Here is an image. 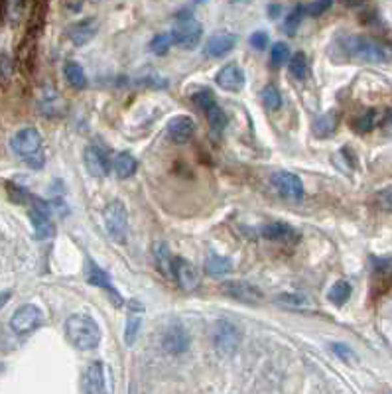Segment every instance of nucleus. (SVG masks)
Returning <instances> with one entry per match:
<instances>
[{
	"mask_svg": "<svg viewBox=\"0 0 392 394\" xmlns=\"http://www.w3.org/2000/svg\"><path fill=\"white\" fill-rule=\"evenodd\" d=\"M272 185L278 192V195H282L284 199H290V202H300L304 197V184L301 180L292 172H286L280 170L272 174Z\"/></svg>",
	"mask_w": 392,
	"mask_h": 394,
	"instance_id": "obj_10",
	"label": "nucleus"
},
{
	"mask_svg": "<svg viewBox=\"0 0 392 394\" xmlns=\"http://www.w3.org/2000/svg\"><path fill=\"white\" fill-rule=\"evenodd\" d=\"M10 148L18 158L24 160L26 164L32 166L33 170H40L46 162L42 136L32 126H26L22 130H18L16 135L10 138Z\"/></svg>",
	"mask_w": 392,
	"mask_h": 394,
	"instance_id": "obj_2",
	"label": "nucleus"
},
{
	"mask_svg": "<svg viewBox=\"0 0 392 394\" xmlns=\"http://www.w3.org/2000/svg\"><path fill=\"white\" fill-rule=\"evenodd\" d=\"M237 46V36L231 32H217V34L209 36L207 42L203 46V53L207 58H223L229 51L234 50Z\"/></svg>",
	"mask_w": 392,
	"mask_h": 394,
	"instance_id": "obj_16",
	"label": "nucleus"
},
{
	"mask_svg": "<svg viewBox=\"0 0 392 394\" xmlns=\"http://www.w3.org/2000/svg\"><path fill=\"white\" fill-rule=\"evenodd\" d=\"M66 337L79 351H91L100 341L97 321L87 313H73L66 319Z\"/></svg>",
	"mask_w": 392,
	"mask_h": 394,
	"instance_id": "obj_1",
	"label": "nucleus"
},
{
	"mask_svg": "<svg viewBox=\"0 0 392 394\" xmlns=\"http://www.w3.org/2000/svg\"><path fill=\"white\" fill-rule=\"evenodd\" d=\"M231 262L229 259H223V256H219V254H211L205 262V270H207L209 274H213V276H223L227 272H231Z\"/></svg>",
	"mask_w": 392,
	"mask_h": 394,
	"instance_id": "obj_28",
	"label": "nucleus"
},
{
	"mask_svg": "<svg viewBox=\"0 0 392 394\" xmlns=\"http://www.w3.org/2000/svg\"><path fill=\"white\" fill-rule=\"evenodd\" d=\"M351 296V284L347 282V280H339V282H335L334 286H331V290H329V302L334 304V306H337V308H341V306H345V302L349 300Z\"/></svg>",
	"mask_w": 392,
	"mask_h": 394,
	"instance_id": "obj_27",
	"label": "nucleus"
},
{
	"mask_svg": "<svg viewBox=\"0 0 392 394\" xmlns=\"http://www.w3.org/2000/svg\"><path fill=\"white\" fill-rule=\"evenodd\" d=\"M201 36H203V28L193 18L192 12H187V10L180 12L175 18L174 32H172L175 46L182 48V50H193L201 42Z\"/></svg>",
	"mask_w": 392,
	"mask_h": 394,
	"instance_id": "obj_5",
	"label": "nucleus"
},
{
	"mask_svg": "<svg viewBox=\"0 0 392 394\" xmlns=\"http://www.w3.org/2000/svg\"><path fill=\"white\" fill-rule=\"evenodd\" d=\"M110 168L115 172V176L118 180H128L136 174L138 170V162L134 158L130 152H117L113 156V162H110Z\"/></svg>",
	"mask_w": 392,
	"mask_h": 394,
	"instance_id": "obj_23",
	"label": "nucleus"
},
{
	"mask_svg": "<svg viewBox=\"0 0 392 394\" xmlns=\"http://www.w3.org/2000/svg\"><path fill=\"white\" fill-rule=\"evenodd\" d=\"M234 2H244V0H234Z\"/></svg>",
	"mask_w": 392,
	"mask_h": 394,
	"instance_id": "obj_43",
	"label": "nucleus"
},
{
	"mask_svg": "<svg viewBox=\"0 0 392 394\" xmlns=\"http://www.w3.org/2000/svg\"><path fill=\"white\" fill-rule=\"evenodd\" d=\"M260 235L268 241H276V243H296L298 241V233L292 227L286 225V223H278V221L260 227Z\"/></svg>",
	"mask_w": 392,
	"mask_h": 394,
	"instance_id": "obj_21",
	"label": "nucleus"
},
{
	"mask_svg": "<svg viewBox=\"0 0 392 394\" xmlns=\"http://www.w3.org/2000/svg\"><path fill=\"white\" fill-rule=\"evenodd\" d=\"M262 103L267 105L268 109H280V105H282V97H280V91L276 89L274 85H267L264 89H262Z\"/></svg>",
	"mask_w": 392,
	"mask_h": 394,
	"instance_id": "obj_33",
	"label": "nucleus"
},
{
	"mask_svg": "<svg viewBox=\"0 0 392 394\" xmlns=\"http://www.w3.org/2000/svg\"><path fill=\"white\" fill-rule=\"evenodd\" d=\"M87 282L91 286H97V288H100V290H105V292L109 294L110 300L115 302V306H123V298H120V294H118V290L113 286V280H110V276L105 272V270L100 269V266H97L95 262H87Z\"/></svg>",
	"mask_w": 392,
	"mask_h": 394,
	"instance_id": "obj_13",
	"label": "nucleus"
},
{
	"mask_svg": "<svg viewBox=\"0 0 392 394\" xmlns=\"http://www.w3.org/2000/svg\"><path fill=\"white\" fill-rule=\"evenodd\" d=\"M251 46L257 50H264L268 46V34L267 32H254L251 36Z\"/></svg>",
	"mask_w": 392,
	"mask_h": 394,
	"instance_id": "obj_40",
	"label": "nucleus"
},
{
	"mask_svg": "<svg viewBox=\"0 0 392 394\" xmlns=\"http://www.w3.org/2000/svg\"><path fill=\"white\" fill-rule=\"evenodd\" d=\"M391 123H392V113H391Z\"/></svg>",
	"mask_w": 392,
	"mask_h": 394,
	"instance_id": "obj_45",
	"label": "nucleus"
},
{
	"mask_svg": "<svg viewBox=\"0 0 392 394\" xmlns=\"http://www.w3.org/2000/svg\"><path fill=\"white\" fill-rule=\"evenodd\" d=\"M375 199H376V205H378L381 209L392 213V185H388V187L381 190V192L376 193Z\"/></svg>",
	"mask_w": 392,
	"mask_h": 394,
	"instance_id": "obj_36",
	"label": "nucleus"
},
{
	"mask_svg": "<svg viewBox=\"0 0 392 394\" xmlns=\"http://www.w3.org/2000/svg\"><path fill=\"white\" fill-rule=\"evenodd\" d=\"M343 48L349 53L351 58L363 59L368 63H384L391 58V51L384 43L376 42L367 36H347L343 40Z\"/></svg>",
	"mask_w": 392,
	"mask_h": 394,
	"instance_id": "obj_4",
	"label": "nucleus"
},
{
	"mask_svg": "<svg viewBox=\"0 0 392 394\" xmlns=\"http://www.w3.org/2000/svg\"><path fill=\"white\" fill-rule=\"evenodd\" d=\"M286 61H290V50H288V46L284 42H276L272 46V50H270V63L274 68H280Z\"/></svg>",
	"mask_w": 392,
	"mask_h": 394,
	"instance_id": "obj_31",
	"label": "nucleus"
},
{
	"mask_svg": "<svg viewBox=\"0 0 392 394\" xmlns=\"http://www.w3.org/2000/svg\"><path fill=\"white\" fill-rule=\"evenodd\" d=\"M335 115L334 113H327V115H324V117L319 118L316 123V133L319 136H327V135H331L335 130Z\"/></svg>",
	"mask_w": 392,
	"mask_h": 394,
	"instance_id": "obj_35",
	"label": "nucleus"
},
{
	"mask_svg": "<svg viewBox=\"0 0 392 394\" xmlns=\"http://www.w3.org/2000/svg\"><path fill=\"white\" fill-rule=\"evenodd\" d=\"M195 2H203V0H195Z\"/></svg>",
	"mask_w": 392,
	"mask_h": 394,
	"instance_id": "obj_44",
	"label": "nucleus"
},
{
	"mask_svg": "<svg viewBox=\"0 0 392 394\" xmlns=\"http://www.w3.org/2000/svg\"><path fill=\"white\" fill-rule=\"evenodd\" d=\"M142 319H144V306L138 300L128 302V313H126V327H125V343L133 347L136 343V337L140 331Z\"/></svg>",
	"mask_w": 392,
	"mask_h": 394,
	"instance_id": "obj_18",
	"label": "nucleus"
},
{
	"mask_svg": "<svg viewBox=\"0 0 392 394\" xmlns=\"http://www.w3.org/2000/svg\"><path fill=\"white\" fill-rule=\"evenodd\" d=\"M211 339H213V347H215V351L219 355L231 357L239 349V343H241V329L237 327V323L229 321V319H219L217 323L213 326Z\"/></svg>",
	"mask_w": 392,
	"mask_h": 394,
	"instance_id": "obj_6",
	"label": "nucleus"
},
{
	"mask_svg": "<svg viewBox=\"0 0 392 394\" xmlns=\"http://www.w3.org/2000/svg\"><path fill=\"white\" fill-rule=\"evenodd\" d=\"M331 351L339 357L341 361H345V363H349V361H355V353H353V349H349L347 345L343 343H334L331 345Z\"/></svg>",
	"mask_w": 392,
	"mask_h": 394,
	"instance_id": "obj_39",
	"label": "nucleus"
},
{
	"mask_svg": "<svg viewBox=\"0 0 392 394\" xmlns=\"http://www.w3.org/2000/svg\"><path fill=\"white\" fill-rule=\"evenodd\" d=\"M9 300H10V290H6V292L0 294V310H2L4 306H6V302H9Z\"/></svg>",
	"mask_w": 392,
	"mask_h": 394,
	"instance_id": "obj_42",
	"label": "nucleus"
},
{
	"mask_svg": "<svg viewBox=\"0 0 392 394\" xmlns=\"http://www.w3.org/2000/svg\"><path fill=\"white\" fill-rule=\"evenodd\" d=\"M193 101L200 105L201 109L205 110V115H207L209 126L215 130V133H221L223 128L227 126V115L223 113V109L219 107L217 101H215V97H213V93L211 91H200L193 95Z\"/></svg>",
	"mask_w": 392,
	"mask_h": 394,
	"instance_id": "obj_11",
	"label": "nucleus"
},
{
	"mask_svg": "<svg viewBox=\"0 0 392 394\" xmlns=\"http://www.w3.org/2000/svg\"><path fill=\"white\" fill-rule=\"evenodd\" d=\"M376 125V113L375 110H367L363 117L355 118V123H353V128L361 133V135H365V133H371Z\"/></svg>",
	"mask_w": 392,
	"mask_h": 394,
	"instance_id": "obj_34",
	"label": "nucleus"
},
{
	"mask_svg": "<svg viewBox=\"0 0 392 394\" xmlns=\"http://www.w3.org/2000/svg\"><path fill=\"white\" fill-rule=\"evenodd\" d=\"M304 14H306V10L301 9V6H296V9L286 16V20H284V32L288 36L296 34L298 26L301 24V16H304Z\"/></svg>",
	"mask_w": 392,
	"mask_h": 394,
	"instance_id": "obj_32",
	"label": "nucleus"
},
{
	"mask_svg": "<svg viewBox=\"0 0 392 394\" xmlns=\"http://www.w3.org/2000/svg\"><path fill=\"white\" fill-rule=\"evenodd\" d=\"M221 292L239 300L242 304H262L264 302V294L259 286L251 284L247 280H225L221 282Z\"/></svg>",
	"mask_w": 392,
	"mask_h": 394,
	"instance_id": "obj_8",
	"label": "nucleus"
},
{
	"mask_svg": "<svg viewBox=\"0 0 392 394\" xmlns=\"http://www.w3.org/2000/svg\"><path fill=\"white\" fill-rule=\"evenodd\" d=\"M14 202L26 203L30 207V221L33 225V237L36 239H50L53 235V221H51V207L40 199L38 195L28 193L22 187H16V199Z\"/></svg>",
	"mask_w": 392,
	"mask_h": 394,
	"instance_id": "obj_3",
	"label": "nucleus"
},
{
	"mask_svg": "<svg viewBox=\"0 0 392 394\" xmlns=\"http://www.w3.org/2000/svg\"><path fill=\"white\" fill-rule=\"evenodd\" d=\"M63 76H66L67 83L71 85L73 89H85L87 87V76H85L83 68L76 61H66Z\"/></svg>",
	"mask_w": 392,
	"mask_h": 394,
	"instance_id": "obj_26",
	"label": "nucleus"
},
{
	"mask_svg": "<svg viewBox=\"0 0 392 394\" xmlns=\"http://www.w3.org/2000/svg\"><path fill=\"white\" fill-rule=\"evenodd\" d=\"M152 254H154V260H156V266L164 274V276H172L174 272V256L167 249L166 243H154V249H152Z\"/></svg>",
	"mask_w": 392,
	"mask_h": 394,
	"instance_id": "obj_25",
	"label": "nucleus"
},
{
	"mask_svg": "<svg viewBox=\"0 0 392 394\" xmlns=\"http://www.w3.org/2000/svg\"><path fill=\"white\" fill-rule=\"evenodd\" d=\"M20 14H22V0H9L6 2V18L10 22H18Z\"/></svg>",
	"mask_w": 392,
	"mask_h": 394,
	"instance_id": "obj_38",
	"label": "nucleus"
},
{
	"mask_svg": "<svg viewBox=\"0 0 392 394\" xmlns=\"http://www.w3.org/2000/svg\"><path fill=\"white\" fill-rule=\"evenodd\" d=\"M42 310L38 308V306H33V304H24V306H20L14 313H12V318H10V329L16 333V336H26V333H30L33 331L36 327L42 323Z\"/></svg>",
	"mask_w": 392,
	"mask_h": 394,
	"instance_id": "obj_9",
	"label": "nucleus"
},
{
	"mask_svg": "<svg viewBox=\"0 0 392 394\" xmlns=\"http://www.w3.org/2000/svg\"><path fill=\"white\" fill-rule=\"evenodd\" d=\"M331 4H334V0H316V2H309L304 10H306V14H309V16H319L326 10L331 9Z\"/></svg>",
	"mask_w": 392,
	"mask_h": 394,
	"instance_id": "obj_37",
	"label": "nucleus"
},
{
	"mask_svg": "<svg viewBox=\"0 0 392 394\" xmlns=\"http://www.w3.org/2000/svg\"><path fill=\"white\" fill-rule=\"evenodd\" d=\"M81 388L85 394H109L110 393V380L109 370L105 367V363L95 361L91 363L83 373L81 378Z\"/></svg>",
	"mask_w": 392,
	"mask_h": 394,
	"instance_id": "obj_7",
	"label": "nucleus"
},
{
	"mask_svg": "<svg viewBox=\"0 0 392 394\" xmlns=\"http://www.w3.org/2000/svg\"><path fill=\"white\" fill-rule=\"evenodd\" d=\"M215 81H217V85L221 89L237 93L244 87V81H247V79H244V71H242L241 66L231 61V63H227V66H223V68L219 69Z\"/></svg>",
	"mask_w": 392,
	"mask_h": 394,
	"instance_id": "obj_15",
	"label": "nucleus"
},
{
	"mask_svg": "<svg viewBox=\"0 0 392 394\" xmlns=\"http://www.w3.org/2000/svg\"><path fill=\"white\" fill-rule=\"evenodd\" d=\"M85 168L93 177H105L109 174V160L105 156V152L97 146H87L83 154Z\"/></svg>",
	"mask_w": 392,
	"mask_h": 394,
	"instance_id": "obj_19",
	"label": "nucleus"
},
{
	"mask_svg": "<svg viewBox=\"0 0 392 394\" xmlns=\"http://www.w3.org/2000/svg\"><path fill=\"white\" fill-rule=\"evenodd\" d=\"M172 276L175 278V282L185 292H192V290H195L200 286V274H197V270L184 256H175L174 259V272H172Z\"/></svg>",
	"mask_w": 392,
	"mask_h": 394,
	"instance_id": "obj_14",
	"label": "nucleus"
},
{
	"mask_svg": "<svg viewBox=\"0 0 392 394\" xmlns=\"http://www.w3.org/2000/svg\"><path fill=\"white\" fill-rule=\"evenodd\" d=\"M172 46H174V38H172V34H158L152 38L150 50L152 53H156V56H166Z\"/></svg>",
	"mask_w": 392,
	"mask_h": 394,
	"instance_id": "obj_30",
	"label": "nucleus"
},
{
	"mask_svg": "<svg viewBox=\"0 0 392 394\" xmlns=\"http://www.w3.org/2000/svg\"><path fill=\"white\" fill-rule=\"evenodd\" d=\"M97 30H99V24L93 18H87V20H81V22L71 26L67 30V38L76 46H85V43H89L95 38Z\"/></svg>",
	"mask_w": 392,
	"mask_h": 394,
	"instance_id": "obj_22",
	"label": "nucleus"
},
{
	"mask_svg": "<svg viewBox=\"0 0 392 394\" xmlns=\"http://www.w3.org/2000/svg\"><path fill=\"white\" fill-rule=\"evenodd\" d=\"M288 69H290V73L296 79H306L308 77V59L304 53H294L290 61H288Z\"/></svg>",
	"mask_w": 392,
	"mask_h": 394,
	"instance_id": "obj_29",
	"label": "nucleus"
},
{
	"mask_svg": "<svg viewBox=\"0 0 392 394\" xmlns=\"http://www.w3.org/2000/svg\"><path fill=\"white\" fill-rule=\"evenodd\" d=\"M278 14H280V4H270V6H268V16L270 18H276L278 16Z\"/></svg>",
	"mask_w": 392,
	"mask_h": 394,
	"instance_id": "obj_41",
	"label": "nucleus"
},
{
	"mask_svg": "<svg viewBox=\"0 0 392 394\" xmlns=\"http://www.w3.org/2000/svg\"><path fill=\"white\" fill-rule=\"evenodd\" d=\"M193 133H195V123L187 115H177L167 123V135L177 144L187 142L193 136Z\"/></svg>",
	"mask_w": 392,
	"mask_h": 394,
	"instance_id": "obj_20",
	"label": "nucleus"
},
{
	"mask_svg": "<svg viewBox=\"0 0 392 394\" xmlns=\"http://www.w3.org/2000/svg\"><path fill=\"white\" fill-rule=\"evenodd\" d=\"M103 219H105V227L109 231V235L115 241H123L126 233V207L120 202L107 203V207L103 211Z\"/></svg>",
	"mask_w": 392,
	"mask_h": 394,
	"instance_id": "obj_12",
	"label": "nucleus"
},
{
	"mask_svg": "<svg viewBox=\"0 0 392 394\" xmlns=\"http://www.w3.org/2000/svg\"><path fill=\"white\" fill-rule=\"evenodd\" d=\"M162 347L170 355H182L190 349V336L182 326L167 327L166 333L162 337Z\"/></svg>",
	"mask_w": 392,
	"mask_h": 394,
	"instance_id": "obj_17",
	"label": "nucleus"
},
{
	"mask_svg": "<svg viewBox=\"0 0 392 394\" xmlns=\"http://www.w3.org/2000/svg\"><path fill=\"white\" fill-rule=\"evenodd\" d=\"M274 304L282 306L286 310H294V311H309L314 308V302L309 300L306 294L300 292H282L278 294L274 298Z\"/></svg>",
	"mask_w": 392,
	"mask_h": 394,
	"instance_id": "obj_24",
	"label": "nucleus"
}]
</instances>
